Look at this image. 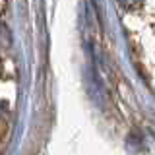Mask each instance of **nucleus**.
<instances>
[{
    "instance_id": "f257e3e1",
    "label": "nucleus",
    "mask_w": 155,
    "mask_h": 155,
    "mask_svg": "<svg viewBox=\"0 0 155 155\" xmlns=\"http://www.w3.org/2000/svg\"><path fill=\"white\" fill-rule=\"evenodd\" d=\"M122 6H126V8H132V6H136V4L140 2V0H118Z\"/></svg>"
}]
</instances>
